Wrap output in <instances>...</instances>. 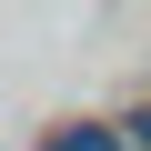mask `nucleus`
<instances>
[{
    "label": "nucleus",
    "mask_w": 151,
    "mask_h": 151,
    "mask_svg": "<svg viewBox=\"0 0 151 151\" xmlns=\"http://www.w3.org/2000/svg\"><path fill=\"white\" fill-rule=\"evenodd\" d=\"M40 151H121V131H101V121H70V131H50Z\"/></svg>",
    "instance_id": "nucleus-1"
},
{
    "label": "nucleus",
    "mask_w": 151,
    "mask_h": 151,
    "mask_svg": "<svg viewBox=\"0 0 151 151\" xmlns=\"http://www.w3.org/2000/svg\"><path fill=\"white\" fill-rule=\"evenodd\" d=\"M121 151H151V111H131V121H121Z\"/></svg>",
    "instance_id": "nucleus-2"
}]
</instances>
